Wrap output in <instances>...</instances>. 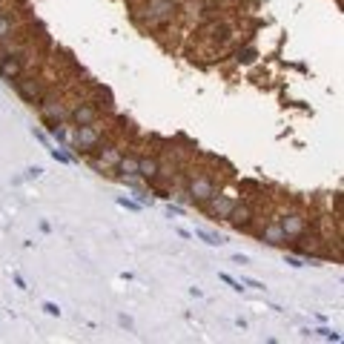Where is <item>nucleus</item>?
<instances>
[{
    "instance_id": "f257e3e1",
    "label": "nucleus",
    "mask_w": 344,
    "mask_h": 344,
    "mask_svg": "<svg viewBox=\"0 0 344 344\" xmlns=\"http://www.w3.org/2000/svg\"><path fill=\"white\" fill-rule=\"evenodd\" d=\"M144 12V17H138L144 26H149V29H161V26H167V23L175 20V0H149L147 6L141 9Z\"/></svg>"
},
{
    "instance_id": "f03ea898",
    "label": "nucleus",
    "mask_w": 344,
    "mask_h": 344,
    "mask_svg": "<svg viewBox=\"0 0 344 344\" xmlns=\"http://www.w3.org/2000/svg\"><path fill=\"white\" fill-rule=\"evenodd\" d=\"M215 195H218V184H215L213 178L195 175V178L190 181V201H195L198 207H204L207 201H213Z\"/></svg>"
},
{
    "instance_id": "7ed1b4c3",
    "label": "nucleus",
    "mask_w": 344,
    "mask_h": 344,
    "mask_svg": "<svg viewBox=\"0 0 344 344\" xmlns=\"http://www.w3.org/2000/svg\"><path fill=\"white\" fill-rule=\"evenodd\" d=\"M37 112H40V118L46 121V126L52 124H63L66 118H69V112L63 109V103L58 101V98H40V103H37Z\"/></svg>"
},
{
    "instance_id": "20e7f679",
    "label": "nucleus",
    "mask_w": 344,
    "mask_h": 344,
    "mask_svg": "<svg viewBox=\"0 0 344 344\" xmlns=\"http://www.w3.org/2000/svg\"><path fill=\"white\" fill-rule=\"evenodd\" d=\"M72 144L78 147V152H89L101 144V129L95 124H86V126H75V135H72Z\"/></svg>"
},
{
    "instance_id": "39448f33",
    "label": "nucleus",
    "mask_w": 344,
    "mask_h": 344,
    "mask_svg": "<svg viewBox=\"0 0 344 344\" xmlns=\"http://www.w3.org/2000/svg\"><path fill=\"white\" fill-rule=\"evenodd\" d=\"M15 89H17V95L23 98V101L26 103H32V106H35V103H40V98H43V86H40V83L35 81V78H15Z\"/></svg>"
},
{
    "instance_id": "423d86ee",
    "label": "nucleus",
    "mask_w": 344,
    "mask_h": 344,
    "mask_svg": "<svg viewBox=\"0 0 344 344\" xmlns=\"http://www.w3.org/2000/svg\"><path fill=\"white\" fill-rule=\"evenodd\" d=\"M279 224H281V230H284L287 241H293V238H299L301 233H307V218H304V213H284Z\"/></svg>"
},
{
    "instance_id": "0eeeda50",
    "label": "nucleus",
    "mask_w": 344,
    "mask_h": 344,
    "mask_svg": "<svg viewBox=\"0 0 344 344\" xmlns=\"http://www.w3.org/2000/svg\"><path fill=\"white\" fill-rule=\"evenodd\" d=\"M253 218H256V210H253L249 204H241V201H235V207L227 215V221L235 230H249L253 227Z\"/></svg>"
},
{
    "instance_id": "6e6552de",
    "label": "nucleus",
    "mask_w": 344,
    "mask_h": 344,
    "mask_svg": "<svg viewBox=\"0 0 344 344\" xmlns=\"http://www.w3.org/2000/svg\"><path fill=\"white\" fill-rule=\"evenodd\" d=\"M293 241H299V244H295V249H299L301 256H310V258H322L324 256V253H322V238H318V235L301 233L299 238H293Z\"/></svg>"
},
{
    "instance_id": "1a4fd4ad",
    "label": "nucleus",
    "mask_w": 344,
    "mask_h": 344,
    "mask_svg": "<svg viewBox=\"0 0 344 344\" xmlns=\"http://www.w3.org/2000/svg\"><path fill=\"white\" fill-rule=\"evenodd\" d=\"M233 207H235L233 198H227V195H215L213 201H207V204L201 207V210H207V213L213 215L215 221H218V218L227 221V215H230V210H233Z\"/></svg>"
},
{
    "instance_id": "9d476101",
    "label": "nucleus",
    "mask_w": 344,
    "mask_h": 344,
    "mask_svg": "<svg viewBox=\"0 0 344 344\" xmlns=\"http://www.w3.org/2000/svg\"><path fill=\"white\" fill-rule=\"evenodd\" d=\"M69 118H72L75 126H86V124H98L101 112H98V106H92V103H81V106H75V109L69 112Z\"/></svg>"
},
{
    "instance_id": "9b49d317",
    "label": "nucleus",
    "mask_w": 344,
    "mask_h": 344,
    "mask_svg": "<svg viewBox=\"0 0 344 344\" xmlns=\"http://www.w3.org/2000/svg\"><path fill=\"white\" fill-rule=\"evenodd\" d=\"M258 241L270 244V247H281V244H287V235H284V230H281L279 221H270V224L258 233Z\"/></svg>"
},
{
    "instance_id": "f8f14e48",
    "label": "nucleus",
    "mask_w": 344,
    "mask_h": 344,
    "mask_svg": "<svg viewBox=\"0 0 344 344\" xmlns=\"http://www.w3.org/2000/svg\"><path fill=\"white\" fill-rule=\"evenodd\" d=\"M118 161H121V149L118 147H106L101 155L95 158V169L98 172H106V169H115Z\"/></svg>"
},
{
    "instance_id": "ddd939ff",
    "label": "nucleus",
    "mask_w": 344,
    "mask_h": 344,
    "mask_svg": "<svg viewBox=\"0 0 344 344\" xmlns=\"http://www.w3.org/2000/svg\"><path fill=\"white\" fill-rule=\"evenodd\" d=\"M158 169H161V161H158L155 155H147V158L138 161V175L144 178V181H155V178H158Z\"/></svg>"
},
{
    "instance_id": "4468645a",
    "label": "nucleus",
    "mask_w": 344,
    "mask_h": 344,
    "mask_svg": "<svg viewBox=\"0 0 344 344\" xmlns=\"http://www.w3.org/2000/svg\"><path fill=\"white\" fill-rule=\"evenodd\" d=\"M138 155H121V161H118V167H115V172H121V178H126V175H138Z\"/></svg>"
},
{
    "instance_id": "2eb2a0df",
    "label": "nucleus",
    "mask_w": 344,
    "mask_h": 344,
    "mask_svg": "<svg viewBox=\"0 0 344 344\" xmlns=\"http://www.w3.org/2000/svg\"><path fill=\"white\" fill-rule=\"evenodd\" d=\"M195 235H198V238H204L210 247H221V244H227V238H224V235L210 233V230H195Z\"/></svg>"
},
{
    "instance_id": "dca6fc26",
    "label": "nucleus",
    "mask_w": 344,
    "mask_h": 344,
    "mask_svg": "<svg viewBox=\"0 0 344 344\" xmlns=\"http://www.w3.org/2000/svg\"><path fill=\"white\" fill-rule=\"evenodd\" d=\"M12 32H15V20L0 12V43H3V40H9V37H12Z\"/></svg>"
},
{
    "instance_id": "f3484780",
    "label": "nucleus",
    "mask_w": 344,
    "mask_h": 344,
    "mask_svg": "<svg viewBox=\"0 0 344 344\" xmlns=\"http://www.w3.org/2000/svg\"><path fill=\"white\" fill-rule=\"evenodd\" d=\"M218 279L224 281V284H230V287H233L235 293H241V290H244V284H241V281H235L233 276H227V272H218Z\"/></svg>"
},
{
    "instance_id": "a211bd4d",
    "label": "nucleus",
    "mask_w": 344,
    "mask_h": 344,
    "mask_svg": "<svg viewBox=\"0 0 344 344\" xmlns=\"http://www.w3.org/2000/svg\"><path fill=\"white\" fill-rule=\"evenodd\" d=\"M49 152H52V158H55V161H60V164H72V155H66L63 149L55 147V149H49Z\"/></svg>"
},
{
    "instance_id": "6ab92c4d",
    "label": "nucleus",
    "mask_w": 344,
    "mask_h": 344,
    "mask_svg": "<svg viewBox=\"0 0 344 344\" xmlns=\"http://www.w3.org/2000/svg\"><path fill=\"white\" fill-rule=\"evenodd\" d=\"M322 338H327V341H341V336L338 333H333V330H327V327H322V330H315Z\"/></svg>"
},
{
    "instance_id": "aec40b11",
    "label": "nucleus",
    "mask_w": 344,
    "mask_h": 344,
    "mask_svg": "<svg viewBox=\"0 0 344 344\" xmlns=\"http://www.w3.org/2000/svg\"><path fill=\"white\" fill-rule=\"evenodd\" d=\"M118 204L124 207V210H132V213H138V210H141L138 201H129V198H118Z\"/></svg>"
},
{
    "instance_id": "412c9836",
    "label": "nucleus",
    "mask_w": 344,
    "mask_h": 344,
    "mask_svg": "<svg viewBox=\"0 0 344 344\" xmlns=\"http://www.w3.org/2000/svg\"><path fill=\"white\" fill-rule=\"evenodd\" d=\"M43 313H46V315H55V318H58V315H60V307L55 304V301H43Z\"/></svg>"
},
{
    "instance_id": "4be33fe9",
    "label": "nucleus",
    "mask_w": 344,
    "mask_h": 344,
    "mask_svg": "<svg viewBox=\"0 0 344 344\" xmlns=\"http://www.w3.org/2000/svg\"><path fill=\"white\" fill-rule=\"evenodd\" d=\"M241 284L244 287H253V290H264V284H261V281H256V279H241Z\"/></svg>"
},
{
    "instance_id": "5701e85b",
    "label": "nucleus",
    "mask_w": 344,
    "mask_h": 344,
    "mask_svg": "<svg viewBox=\"0 0 344 344\" xmlns=\"http://www.w3.org/2000/svg\"><path fill=\"white\" fill-rule=\"evenodd\" d=\"M287 264H290V267H295V270H299V267H304V261H301L299 256H287Z\"/></svg>"
},
{
    "instance_id": "b1692460",
    "label": "nucleus",
    "mask_w": 344,
    "mask_h": 344,
    "mask_svg": "<svg viewBox=\"0 0 344 344\" xmlns=\"http://www.w3.org/2000/svg\"><path fill=\"white\" fill-rule=\"evenodd\" d=\"M167 213H169V215H181L184 210H181V207H175V204H169V207H167Z\"/></svg>"
},
{
    "instance_id": "393cba45",
    "label": "nucleus",
    "mask_w": 344,
    "mask_h": 344,
    "mask_svg": "<svg viewBox=\"0 0 344 344\" xmlns=\"http://www.w3.org/2000/svg\"><path fill=\"white\" fill-rule=\"evenodd\" d=\"M233 261H235V264H249V258H247V256H241V253H238V256H233Z\"/></svg>"
},
{
    "instance_id": "a878e982",
    "label": "nucleus",
    "mask_w": 344,
    "mask_h": 344,
    "mask_svg": "<svg viewBox=\"0 0 344 344\" xmlns=\"http://www.w3.org/2000/svg\"><path fill=\"white\" fill-rule=\"evenodd\" d=\"M178 235H181V238H187V241L192 238V233H190V230H184V227H178Z\"/></svg>"
}]
</instances>
